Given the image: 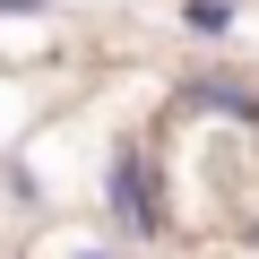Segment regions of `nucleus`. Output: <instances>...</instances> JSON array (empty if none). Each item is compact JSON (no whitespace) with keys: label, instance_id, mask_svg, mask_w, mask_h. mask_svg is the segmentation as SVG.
<instances>
[{"label":"nucleus","instance_id":"nucleus-1","mask_svg":"<svg viewBox=\"0 0 259 259\" xmlns=\"http://www.w3.org/2000/svg\"><path fill=\"white\" fill-rule=\"evenodd\" d=\"M87 207H95V233L130 242V250H164L182 233V199H173V164H164V139L147 130H121L95 156V182H87Z\"/></svg>","mask_w":259,"mask_h":259},{"label":"nucleus","instance_id":"nucleus-2","mask_svg":"<svg viewBox=\"0 0 259 259\" xmlns=\"http://www.w3.org/2000/svg\"><path fill=\"white\" fill-rule=\"evenodd\" d=\"M164 121H190V130H242L259 139V69H233V61H199L164 87Z\"/></svg>","mask_w":259,"mask_h":259},{"label":"nucleus","instance_id":"nucleus-3","mask_svg":"<svg viewBox=\"0 0 259 259\" xmlns=\"http://www.w3.org/2000/svg\"><path fill=\"white\" fill-rule=\"evenodd\" d=\"M242 9H250V0H182L173 26H182L190 44H233V35H242Z\"/></svg>","mask_w":259,"mask_h":259},{"label":"nucleus","instance_id":"nucleus-4","mask_svg":"<svg viewBox=\"0 0 259 259\" xmlns=\"http://www.w3.org/2000/svg\"><path fill=\"white\" fill-rule=\"evenodd\" d=\"M44 259H147V250H130V242H112V233H95V225H69V233L44 242Z\"/></svg>","mask_w":259,"mask_h":259}]
</instances>
